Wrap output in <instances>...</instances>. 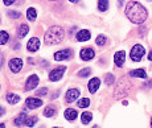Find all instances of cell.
Here are the masks:
<instances>
[{
	"instance_id": "1",
	"label": "cell",
	"mask_w": 152,
	"mask_h": 128,
	"mask_svg": "<svg viewBox=\"0 0 152 128\" xmlns=\"http://www.w3.org/2000/svg\"><path fill=\"white\" fill-rule=\"evenodd\" d=\"M126 16L130 19V21L135 23V24H143L147 20L148 12L140 3L130 1L126 7Z\"/></svg>"
},
{
	"instance_id": "2",
	"label": "cell",
	"mask_w": 152,
	"mask_h": 128,
	"mask_svg": "<svg viewBox=\"0 0 152 128\" xmlns=\"http://www.w3.org/2000/svg\"><path fill=\"white\" fill-rule=\"evenodd\" d=\"M65 37V32L61 27H52L45 32V40L48 44H58Z\"/></svg>"
},
{
	"instance_id": "3",
	"label": "cell",
	"mask_w": 152,
	"mask_h": 128,
	"mask_svg": "<svg viewBox=\"0 0 152 128\" xmlns=\"http://www.w3.org/2000/svg\"><path fill=\"white\" fill-rule=\"evenodd\" d=\"M144 53H145L144 48L138 44V45H135L132 49H131L130 57H131V60H132V61H135V62H139V61L143 58V56H144Z\"/></svg>"
},
{
	"instance_id": "4",
	"label": "cell",
	"mask_w": 152,
	"mask_h": 128,
	"mask_svg": "<svg viewBox=\"0 0 152 128\" xmlns=\"http://www.w3.org/2000/svg\"><path fill=\"white\" fill-rule=\"evenodd\" d=\"M66 68L65 66H60V68H56L54 70L50 71V74H49V79L52 81V82H57V81L61 79V77L64 75V73H65Z\"/></svg>"
},
{
	"instance_id": "5",
	"label": "cell",
	"mask_w": 152,
	"mask_h": 128,
	"mask_svg": "<svg viewBox=\"0 0 152 128\" xmlns=\"http://www.w3.org/2000/svg\"><path fill=\"white\" fill-rule=\"evenodd\" d=\"M72 56H73V52L70 50V49H64V50L56 52L54 53V60L56 61H65V60H69Z\"/></svg>"
},
{
	"instance_id": "6",
	"label": "cell",
	"mask_w": 152,
	"mask_h": 128,
	"mask_svg": "<svg viewBox=\"0 0 152 128\" xmlns=\"http://www.w3.org/2000/svg\"><path fill=\"white\" fill-rule=\"evenodd\" d=\"M95 56V53H94V50H93L91 48H85L81 50V53H80V57L82 58L83 61H90V60H93Z\"/></svg>"
},
{
	"instance_id": "7",
	"label": "cell",
	"mask_w": 152,
	"mask_h": 128,
	"mask_svg": "<svg viewBox=\"0 0 152 128\" xmlns=\"http://www.w3.org/2000/svg\"><path fill=\"white\" fill-rule=\"evenodd\" d=\"M25 103H27V107L29 110H34V108H39V107L41 106L42 100L39 99V98H28V99L25 100Z\"/></svg>"
},
{
	"instance_id": "8",
	"label": "cell",
	"mask_w": 152,
	"mask_h": 128,
	"mask_svg": "<svg viewBox=\"0 0 152 128\" xmlns=\"http://www.w3.org/2000/svg\"><path fill=\"white\" fill-rule=\"evenodd\" d=\"M124 60H126V53L123 50L116 52L115 56H114V62H115V65L118 66V68H122V66H123Z\"/></svg>"
},
{
	"instance_id": "9",
	"label": "cell",
	"mask_w": 152,
	"mask_h": 128,
	"mask_svg": "<svg viewBox=\"0 0 152 128\" xmlns=\"http://www.w3.org/2000/svg\"><path fill=\"white\" fill-rule=\"evenodd\" d=\"M23 68V61L20 58H13V60L10 61V69L12 70L13 73H17L20 71Z\"/></svg>"
},
{
	"instance_id": "10",
	"label": "cell",
	"mask_w": 152,
	"mask_h": 128,
	"mask_svg": "<svg viewBox=\"0 0 152 128\" xmlns=\"http://www.w3.org/2000/svg\"><path fill=\"white\" fill-rule=\"evenodd\" d=\"M40 48V40L37 39V37H33V39H31L27 44V49L29 52H37Z\"/></svg>"
},
{
	"instance_id": "11",
	"label": "cell",
	"mask_w": 152,
	"mask_h": 128,
	"mask_svg": "<svg viewBox=\"0 0 152 128\" xmlns=\"http://www.w3.org/2000/svg\"><path fill=\"white\" fill-rule=\"evenodd\" d=\"M78 97H80V90L78 89H72V90H69V91L66 92V102L72 103V102L77 100Z\"/></svg>"
},
{
	"instance_id": "12",
	"label": "cell",
	"mask_w": 152,
	"mask_h": 128,
	"mask_svg": "<svg viewBox=\"0 0 152 128\" xmlns=\"http://www.w3.org/2000/svg\"><path fill=\"white\" fill-rule=\"evenodd\" d=\"M75 37H77V41L85 42V41H89L90 37H91V34H90V32L87 31V29H82V31L78 32Z\"/></svg>"
},
{
	"instance_id": "13",
	"label": "cell",
	"mask_w": 152,
	"mask_h": 128,
	"mask_svg": "<svg viewBox=\"0 0 152 128\" xmlns=\"http://www.w3.org/2000/svg\"><path fill=\"white\" fill-rule=\"evenodd\" d=\"M37 85H39V77H37L36 74H33V75H31V77L28 78L27 85H25V89L27 90H33Z\"/></svg>"
},
{
	"instance_id": "14",
	"label": "cell",
	"mask_w": 152,
	"mask_h": 128,
	"mask_svg": "<svg viewBox=\"0 0 152 128\" xmlns=\"http://www.w3.org/2000/svg\"><path fill=\"white\" fill-rule=\"evenodd\" d=\"M99 85H101L99 78H93V79H90L89 85H87V89H89V91L91 92V94H94V92H97V90L99 89Z\"/></svg>"
},
{
	"instance_id": "15",
	"label": "cell",
	"mask_w": 152,
	"mask_h": 128,
	"mask_svg": "<svg viewBox=\"0 0 152 128\" xmlns=\"http://www.w3.org/2000/svg\"><path fill=\"white\" fill-rule=\"evenodd\" d=\"M27 119H28V115L25 114V112H21V114L15 119V126H17V127L25 126V124H27Z\"/></svg>"
},
{
	"instance_id": "16",
	"label": "cell",
	"mask_w": 152,
	"mask_h": 128,
	"mask_svg": "<svg viewBox=\"0 0 152 128\" xmlns=\"http://www.w3.org/2000/svg\"><path fill=\"white\" fill-rule=\"evenodd\" d=\"M29 32V27L27 24H21L19 27V29H17V36L20 37V39H23V37L27 36V33Z\"/></svg>"
},
{
	"instance_id": "17",
	"label": "cell",
	"mask_w": 152,
	"mask_h": 128,
	"mask_svg": "<svg viewBox=\"0 0 152 128\" xmlns=\"http://www.w3.org/2000/svg\"><path fill=\"white\" fill-rule=\"evenodd\" d=\"M65 118H66V120H69V121L75 120V119H77V111L73 108H68L65 111Z\"/></svg>"
},
{
	"instance_id": "18",
	"label": "cell",
	"mask_w": 152,
	"mask_h": 128,
	"mask_svg": "<svg viewBox=\"0 0 152 128\" xmlns=\"http://www.w3.org/2000/svg\"><path fill=\"white\" fill-rule=\"evenodd\" d=\"M130 75L136 78H147V73H145L143 69H136V70H132L130 73Z\"/></svg>"
},
{
	"instance_id": "19",
	"label": "cell",
	"mask_w": 152,
	"mask_h": 128,
	"mask_svg": "<svg viewBox=\"0 0 152 128\" xmlns=\"http://www.w3.org/2000/svg\"><path fill=\"white\" fill-rule=\"evenodd\" d=\"M91 119H93L91 112H83L82 116H81V121H82V124H89Z\"/></svg>"
},
{
	"instance_id": "20",
	"label": "cell",
	"mask_w": 152,
	"mask_h": 128,
	"mask_svg": "<svg viewBox=\"0 0 152 128\" xmlns=\"http://www.w3.org/2000/svg\"><path fill=\"white\" fill-rule=\"evenodd\" d=\"M8 40H10V34H8L5 31H0V45L7 44Z\"/></svg>"
},
{
	"instance_id": "21",
	"label": "cell",
	"mask_w": 152,
	"mask_h": 128,
	"mask_svg": "<svg viewBox=\"0 0 152 128\" xmlns=\"http://www.w3.org/2000/svg\"><path fill=\"white\" fill-rule=\"evenodd\" d=\"M107 8H109V0H99L98 9L102 11V12H104V11H107Z\"/></svg>"
},
{
	"instance_id": "22",
	"label": "cell",
	"mask_w": 152,
	"mask_h": 128,
	"mask_svg": "<svg viewBox=\"0 0 152 128\" xmlns=\"http://www.w3.org/2000/svg\"><path fill=\"white\" fill-rule=\"evenodd\" d=\"M19 100H20V97H19V95H16V94H8V95H7V102H8V103L15 104V103H17Z\"/></svg>"
},
{
	"instance_id": "23",
	"label": "cell",
	"mask_w": 152,
	"mask_h": 128,
	"mask_svg": "<svg viewBox=\"0 0 152 128\" xmlns=\"http://www.w3.org/2000/svg\"><path fill=\"white\" fill-rule=\"evenodd\" d=\"M56 114V108L53 106H48L45 110H44V115L46 116V118H50V116H54Z\"/></svg>"
},
{
	"instance_id": "24",
	"label": "cell",
	"mask_w": 152,
	"mask_h": 128,
	"mask_svg": "<svg viewBox=\"0 0 152 128\" xmlns=\"http://www.w3.org/2000/svg\"><path fill=\"white\" fill-rule=\"evenodd\" d=\"M27 17H28V20H31V21L36 20V17H37L36 9H34V8H29V9L27 11Z\"/></svg>"
},
{
	"instance_id": "25",
	"label": "cell",
	"mask_w": 152,
	"mask_h": 128,
	"mask_svg": "<svg viewBox=\"0 0 152 128\" xmlns=\"http://www.w3.org/2000/svg\"><path fill=\"white\" fill-rule=\"evenodd\" d=\"M77 106L80 107V108H86V107L90 106V99H87V98H82V99L78 100Z\"/></svg>"
},
{
	"instance_id": "26",
	"label": "cell",
	"mask_w": 152,
	"mask_h": 128,
	"mask_svg": "<svg viewBox=\"0 0 152 128\" xmlns=\"http://www.w3.org/2000/svg\"><path fill=\"white\" fill-rule=\"evenodd\" d=\"M36 121H37V116H31V118L28 116V119H27V124H25V126H28V127H33L34 124H36Z\"/></svg>"
},
{
	"instance_id": "27",
	"label": "cell",
	"mask_w": 152,
	"mask_h": 128,
	"mask_svg": "<svg viewBox=\"0 0 152 128\" xmlns=\"http://www.w3.org/2000/svg\"><path fill=\"white\" fill-rule=\"evenodd\" d=\"M95 42H97V45H99V46H102V45H104L106 44V37L104 36H98L97 37V40H95Z\"/></svg>"
},
{
	"instance_id": "28",
	"label": "cell",
	"mask_w": 152,
	"mask_h": 128,
	"mask_svg": "<svg viewBox=\"0 0 152 128\" xmlns=\"http://www.w3.org/2000/svg\"><path fill=\"white\" fill-rule=\"evenodd\" d=\"M90 73H91V70H90L89 68H85V69H82V70L78 73V75L83 78V77H87V75H90Z\"/></svg>"
},
{
	"instance_id": "29",
	"label": "cell",
	"mask_w": 152,
	"mask_h": 128,
	"mask_svg": "<svg viewBox=\"0 0 152 128\" xmlns=\"http://www.w3.org/2000/svg\"><path fill=\"white\" fill-rule=\"evenodd\" d=\"M8 16L11 19H19L20 17V12H15V11H8Z\"/></svg>"
},
{
	"instance_id": "30",
	"label": "cell",
	"mask_w": 152,
	"mask_h": 128,
	"mask_svg": "<svg viewBox=\"0 0 152 128\" xmlns=\"http://www.w3.org/2000/svg\"><path fill=\"white\" fill-rule=\"evenodd\" d=\"M36 94L39 95V97H44V95L48 94V89H46V87H42V89H40L39 91L36 92Z\"/></svg>"
},
{
	"instance_id": "31",
	"label": "cell",
	"mask_w": 152,
	"mask_h": 128,
	"mask_svg": "<svg viewBox=\"0 0 152 128\" xmlns=\"http://www.w3.org/2000/svg\"><path fill=\"white\" fill-rule=\"evenodd\" d=\"M114 81H115V78H114L113 74H107L106 75V83H107V85H111Z\"/></svg>"
},
{
	"instance_id": "32",
	"label": "cell",
	"mask_w": 152,
	"mask_h": 128,
	"mask_svg": "<svg viewBox=\"0 0 152 128\" xmlns=\"http://www.w3.org/2000/svg\"><path fill=\"white\" fill-rule=\"evenodd\" d=\"M3 1H4L5 5H11V4H13L15 3V0H3Z\"/></svg>"
},
{
	"instance_id": "33",
	"label": "cell",
	"mask_w": 152,
	"mask_h": 128,
	"mask_svg": "<svg viewBox=\"0 0 152 128\" xmlns=\"http://www.w3.org/2000/svg\"><path fill=\"white\" fill-rule=\"evenodd\" d=\"M4 115V108L3 107H0V116H3Z\"/></svg>"
},
{
	"instance_id": "34",
	"label": "cell",
	"mask_w": 152,
	"mask_h": 128,
	"mask_svg": "<svg viewBox=\"0 0 152 128\" xmlns=\"http://www.w3.org/2000/svg\"><path fill=\"white\" fill-rule=\"evenodd\" d=\"M148 60L152 61V52H150V53H148Z\"/></svg>"
},
{
	"instance_id": "35",
	"label": "cell",
	"mask_w": 152,
	"mask_h": 128,
	"mask_svg": "<svg viewBox=\"0 0 152 128\" xmlns=\"http://www.w3.org/2000/svg\"><path fill=\"white\" fill-rule=\"evenodd\" d=\"M70 3H78V0H69Z\"/></svg>"
},
{
	"instance_id": "36",
	"label": "cell",
	"mask_w": 152,
	"mask_h": 128,
	"mask_svg": "<svg viewBox=\"0 0 152 128\" xmlns=\"http://www.w3.org/2000/svg\"><path fill=\"white\" fill-rule=\"evenodd\" d=\"M0 128H5V126L4 124H0Z\"/></svg>"
},
{
	"instance_id": "37",
	"label": "cell",
	"mask_w": 152,
	"mask_h": 128,
	"mask_svg": "<svg viewBox=\"0 0 152 128\" xmlns=\"http://www.w3.org/2000/svg\"><path fill=\"white\" fill-rule=\"evenodd\" d=\"M1 63H3V62H1V60H0V68H1Z\"/></svg>"
},
{
	"instance_id": "38",
	"label": "cell",
	"mask_w": 152,
	"mask_h": 128,
	"mask_svg": "<svg viewBox=\"0 0 152 128\" xmlns=\"http://www.w3.org/2000/svg\"><path fill=\"white\" fill-rule=\"evenodd\" d=\"M49 1H56V0H49Z\"/></svg>"
},
{
	"instance_id": "39",
	"label": "cell",
	"mask_w": 152,
	"mask_h": 128,
	"mask_svg": "<svg viewBox=\"0 0 152 128\" xmlns=\"http://www.w3.org/2000/svg\"><path fill=\"white\" fill-rule=\"evenodd\" d=\"M151 127H152V119H151Z\"/></svg>"
},
{
	"instance_id": "40",
	"label": "cell",
	"mask_w": 152,
	"mask_h": 128,
	"mask_svg": "<svg viewBox=\"0 0 152 128\" xmlns=\"http://www.w3.org/2000/svg\"><path fill=\"white\" fill-rule=\"evenodd\" d=\"M94 128H98V127H94Z\"/></svg>"
},
{
	"instance_id": "41",
	"label": "cell",
	"mask_w": 152,
	"mask_h": 128,
	"mask_svg": "<svg viewBox=\"0 0 152 128\" xmlns=\"http://www.w3.org/2000/svg\"><path fill=\"white\" fill-rule=\"evenodd\" d=\"M54 128H57V127H54Z\"/></svg>"
}]
</instances>
